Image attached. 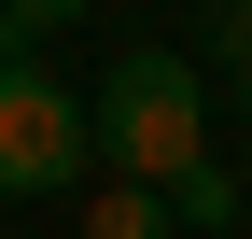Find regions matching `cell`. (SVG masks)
Wrapping results in <instances>:
<instances>
[{
    "label": "cell",
    "mask_w": 252,
    "mask_h": 239,
    "mask_svg": "<svg viewBox=\"0 0 252 239\" xmlns=\"http://www.w3.org/2000/svg\"><path fill=\"white\" fill-rule=\"evenodd\" d=\"M84 141L112 155V183H154V197H168L182 169H210L196 71H182V56H112V71H98V99H84Z\"/></svg>",
    "instance_id": "cell-1"
},
{
    "label": "cell",
    "mask_w": 252,
    "mask_h": 239,
    "mask_svg": "<svg viewBox=\"0 0 252 239\" xmlns=\"http://www.w3.org/2000/svg\"><path fill=\"white\" fill-rule=\"evenodd\" d=\"M84 84H56L42 56H0V197H70L84 183Z\"/></svg>",
    "instance_id": "cell-2"
},
{
    "label": "cell",
    "mask_w": 252,
    "mask_h": 239,
    "mask_svg": "<svg viewBox=\"0 0 252 239\" xmlns=\"http://www.w3.org/2000/svg\"><path fill=\"white\" fill-rule=\"evenodd\" d=\"M84 239H182L154 183H84Z\"/></svg>",
    "instance_id": "cell-3"
},
{
    "label": "cell",
    "mask_w": 252,
    "mask_h": 239,
    "mask_svg": "<svg viewBox=\"0 0 252 239\" xmlns=\"http://www.w3.org/2000/svg\"><path fill=\"white\" fill-rule=\"evenodd\" d=\"M168 225H196V239L238 225V183H224V169H182V183H168Z\"/></svg>",
    "instance_id": "cell-4"
},
{
    "label": "cell",
    "mask_w": 252,
    "mask_h": 239,
    "mask_svg": "<svg viewBox=\"0 0 252 239\" xmlns=\"http://www.w3.org/2000/svg\"><path fill=\"white\" fill-rule=\"evenodd\" d=\"M56 14H84V0H0V28H14V42H28V28H56Z\"/></svg>",
    "instance_id": "cell-5"
},
{
    "label": "cell",
    "mask_w": 252,
    "mask_h": 239,
    "mask_svg": "<svg viewBox=\"0 0 252 239\" xmlns=\"http://www.w3.org/2000/svg\"><path fill=\"white\" fill-rule=\"evenodd\" d=\"M210 42H224V56H252V0H224V28H210Z\"/></svg>",
    "instance_id": "cell-6"
},
{
    "label": "cell",
    "mask_w": 252,
    "mask_h": 239,
    "mask_svg": "<svg viewBox=\"0 0 252 239\" xmlns=\"http://www.w3.org/2000/svg\"><path fill=\"white\" fill-rule=\"evenodd\" d=\"M224 71H238V113H252V56H224Z\"/></svg>",
    "instance_id": "cell-7"
},
{
    "label": "cell",
    "mask_w": 252,
    "mask_h": 239,
    "mask_svg": "<svg viewBox=\"0 0 252 239\" xmlns=\"http://www.w3.org/2000/svg\"><path fill=\"white\" fill-rule=\"evenodd\" d=\"M0 56H14V28H0Z\"/></svg>",
    "instance_id": "cell-8"
}]
</instances>
